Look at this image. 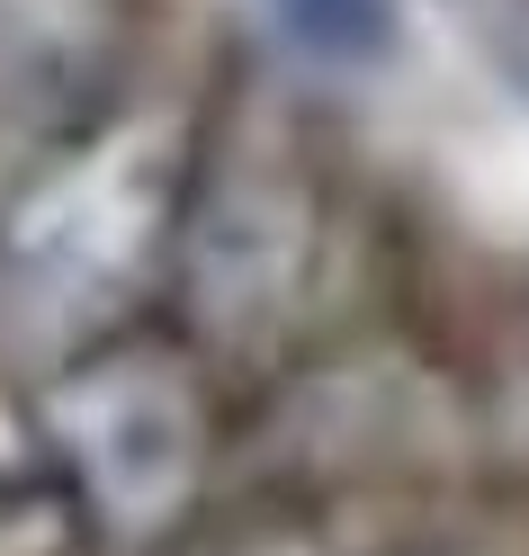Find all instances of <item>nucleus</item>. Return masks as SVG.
I'll list each match as a JSON object with an SVG mask.
<instances>
[{"mask_svg":"<svg viewBox=\"0 0 529 556\" xmlns=\"http://www.w3.org/2000/svg\"><path fill=\"white\" fill-rule=\"evenodd\" d=\"M46 440L81 511L117 539H162L206 484V395L180 351L109 341L46 387Z\"/></svg>","mask_w":529,"mask_h":556,"instance_id":"nucleus-1","label":"nucleus"},{"mask_svg":"<svg viewBox=\"0 0 529 556\" xmlns=\"http://www.w3.org/2000/svg\"><path fill=\"white\" fill-rule=\"evenodd\" d=\"M180 233V153L162 126H126L81 144L54 180L18 206L10 252L63 305H99Z\"/></svg>","mask_w":529,"mask_h":556,"instance_id":"nucleus-2","label":"nucleus"},{"mask_svg":"<svg viewBox=\"0 0 529 556\" xmlns=\"http://www.w3.org/2000/svg\"><path fill=\"white\" fill-rule=\"evenodd\" d=\"M189 305L216 341H261L297 315L314 269V198L288 170H225L180 225Z\"/></svg>","mask_w":529,"mask_h":556,"instance_id":"nucleus-3","label":"nucleus"},{"mask_svg":"<svg viewBox=\"0 0 529 556\" xmlns=\"http://www.w3.org/2000/svg\"><path fill=\"white\" fill-rule=\"evenodd\" d=\"M261 10H269L278 37L305 63H324V73H377V63L404 46L395 0H261Z\"/></svg>","mask_w":529,"mask_h":556,"instance_id":"nucleus-4","label":"nucleus"},{"mask_svg":"<svg viewBox=\"0 0 529 556\" xmlns=\"http://www.w3.org/2000/svg\"><path fill=\"white\" fill-rule=\"evenodd\" d=\"M63 511L37 494V484H0V556H54Z\"/></svg>","mask_w":529,"mask_h":556,"instance_id":"nucleus-5","label":"nucleus"},{"mask_svg":"<svg viewBox=\"0 0 529 556\" xmlns=\"http://www.w3.org/2000/svg\"><path fill=\"white\" fill-rule=\"evenodd\" d=\"M493 54H503V73L529 90V0H512V10L493 18Z\"/></svg>","mask_w":529,"mask_h":556,"instance_id":"nucleus-6","label":"nucleus"}]
</instances>
